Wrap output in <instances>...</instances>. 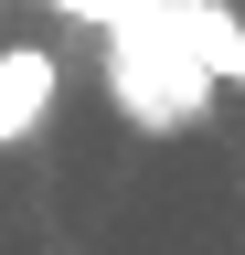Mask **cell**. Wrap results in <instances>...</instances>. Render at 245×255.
<instances>
[{
    "label": "cell",
    "mask_w": 245,
    "mask_h": 255,
    "mask_svg": "<svg viewBox=\"0 0 245 255\" xmlns=\"http://www.w3.org/2000/svg\"><path fill=\"white\" fill-rule=\"evenodd\" d=\"M203 85H213V75H203L181 43H160L149 21H128V32H117V96H128V117H149V128H181V117L203 107Z\"/></svg>",
    "instance_id": "obj_1"
},
{
    "label": "cell",
    "mask_w": 245,
    "mask_h": 255,
    "mask_svg": "<svg viewBox=\"0 0 245 255\" xmlns=\"http://www.w3.org/2000/svg\"><path fill=\"white\" fill-rule=\"evenodd\" d=\"M139 21L160 32V43H181V53L213 75V85H245V21L203 11V0H139Z\"/></svg>",
    "instance_id": "obj_2"
},
{
    "label": "cell",
    "mask_w": 245,
    "mask_h": 255,
    "mask_svg": "<svg viewBox=\"0 0 245 255\" xmlns=\"http://www.w3.org/2000/svg\"><path fill=\"white\" fill-rule=\"evenodd\" d=\"M53 107V53H0V149Z\"/></svg>",
    "instance_id": "obj_3"
},
{
    "label": "cell",
    "mask_w": 245,
    "mask_h": 255,
    "mask_svg": "<svg viewBox=\"0 0 245 255\" xmlns=\"http://www.w3.org/2000/svg\"><path fill=\"white\" fill-rule=\"evenodd\" d=\"M53 11H75V21H107V32H128V21H139V0H53Z\"/></svg>",
    "instance_id": "obj_4"
}]
</instances>
